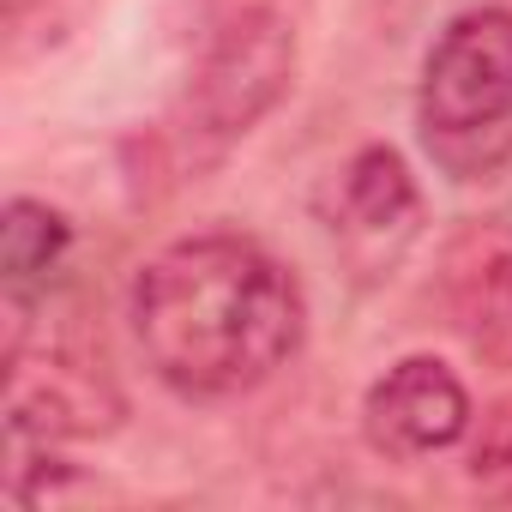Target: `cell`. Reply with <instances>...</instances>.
<instances>
[{"mask_svg": "<svg viewBox=\"0 0 512 512\" xmlns=\"http://www.w3.org/2000/svg\"><path fill=\"white\" fill-rule=\"evenodd\" d=\"M296 85V31L278 7H235L193 61V79L175 103L169 145L187 175L223 163Z\"/></svg>", "mask_w": 512, "mask_h": 512, "instance_id": "3", "label": "cell"}, {"mask_svg": "<svg viewBox=\"0 0 512 512\" xmlns=\"http://www.w3.org/2000/svg\"><path fill=\"white\" fill-rule=\"evenodd\" d=\"M470 422V392L440 356H404L362 392V440L392 464H416L458 446Z\"/></svg>", "mask_w": 512, "mask_h": 512, "instance_id": "4", "label": "cell"}, {"mask_svg": "<svg viewBox=\"0 0 512 512\" xmlns=\"http://www.w3.org/2000/svg\"><path fill=\"white\" fill-rule=\"evenodd\" d=\"M73 260V223L49 199L13 193L0 211V290H7V314L31 320V308L49 302L55 278Z\"/></svg>", "mask_w": 512, "mask_h": 512, "instance_id": "7", "label": "cell"}, {"mask_svg": "<svg viewBox=\"0 0 512 512\" xmlns=\"http://www.w3.org/2000/svg\"><path fill=\"white\" fill-rule=\"evenodd\" d=\"M145 368L187 404L260 392L308 332L302 278L266 241L205 229L157 247L127 302Z\"/></svg>", "mask_w": 512, "mask_h": 512, "instance_id": "1", "label": "cell"}, {"mask_svg": "<svg viewBox=\"0 0 512 512\" xmlns=\"http://www.w3.org/2000/svg\"><path fill=\"white\" fill-rule=\"evenodd\" d=\"M416 127L428 157L470 181L512 157V7H464L422 55Z\"/></svg>", "mask_w": 512, "mask_h": 512, "instance_id": "2", "label": "cell"}, {"mask_svg": "<svg viewBox=\"0 0 512 512\" xmlns=\"http://www.w3.org/2000/svg\"><path fill=\"white\" fill-rule=\"evenodd\" d=\"M464 482L494 500V506H512V398L488 404L470 434H464Z\"/></svg>", "mask_w": 512, "mask_h": 512, "instance_id": "8", "label": "cell"}, {"mask_svg": "<svg viewBox=\"0 0 512 512\" xmlns=\"http://www.w3.org/2000/svg\"><path fill=\"white\" fill-rule=\"evenodd\" d=\"M446 296H452L464 338L482 356L512 362V229L488 223V229L458 235L446 260Z\"/></svg>", "mask_w": 512, "mask_h": 512, "instance_id": "6", "label": "cell"}, {"mask_svg": "<svg viewBox=\"0 0 512 512\" xmlns=\"http://www.w3.org/2000/svg\"><path fill=\"white\" fill-rule=\"evenodd\" d=\"M416 223H422V187L410 163L392 145L350 151L344 169L332 175V205H326V229L338 235V247L356 266L380 272L410 247Z\"/></svg>", "mask_w": 512, "mask_h": 512, "instance_id": "5", "label": "cell"}]
</instances>
